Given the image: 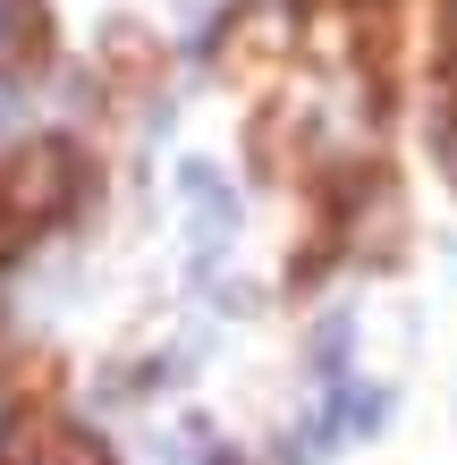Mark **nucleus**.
Masks as SVG:
<instances>
[{"instance_id":"nucleus-5","label":"nucleus","mask_w":457,"mask_h":465,"mask_svg":"<svg viewBox=\"0 0 457 465\" xmlns=\"http://www.w3.org/2000/svg\"><path fill=\"white\" fill-rule=\"evenodd\" d=\"M441 170H449V186H457V119L441 127Z\"/></svg>"},{"instance_id":"nucleus-3","label":"nucleus","mask_w":457,"mask_h":465,"mask_svg":"<svg viewBox=\"0 0 457 465\" xmlns=\"http://www.w3.org/2000/svg\"><path fill=\"white\" fill-rule=\"evenodd\" d=\"M390 237H398V203L382 195V186H364V212H356V245H364V254H390Z\"/></svg>"},{"instance_id":"nucleus-2","label":"nucleus","mask_w":457,"mask_h":465,"mask_svg":"<svg viewBox=\"0 0 457 465\" xmlns=\"http://www.w3.org/2000/svg\"><path fill=\"white\" fill-rule=\"evenodd\" d=\"M35 465H119V457H111V440H102V431H51Z\"/></svg>"},{"instance_id":"nucleus-1","label":"nucleus","mask_w":457,"mask_h":465,"mask_svg":"<svg viewBox=\"0 0 457 465\" xmlns=\"http://www.w3.org/2000/svg\"><path fill=\"white\" fill-rule=\"evenodd\" d=\"M68 170H76V161H60V153H25L17 170L0 178V212H9L17 229L51 221V212H60V195H68Z\"/></svg>"},{"instance_id":"nucleus-4","label":"nucleus","mask_w":457,"mask_h":465,"mask_svg":"<svg viewBox=\"0 0 457 465\" xmlns=\"http://www.w3.org/2000/svg\"><path fill=\"white\" fill-rule=\"evenodd\" d=\"M382 406H390L382 390H347V406H339V415L356 423V431H373V423H382Z\"/></svg>"},{"instance_id":"nucleus-6","label":"nucleus","mask_w":457,"mask_h":465,"mask_svg":"<svg viewBox=\"0 0 457 465\" xmlns=\"http://www.w3.org/2000/svg\"><path fill=\"white\" fill-rule=\"evenodd\" d=\"M0 127H17V94L9 85H0Z\"/></svg>"}]
</instances>
